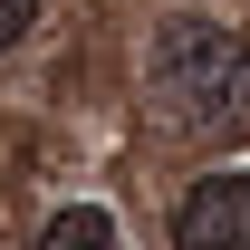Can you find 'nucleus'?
I'll use <instances>...</instances> for the list:
<instances>
[{
	"label": "nucleus",
	"instance_id": "4",
	"mask_svg": "<svg viewBox=\"0 0 250 250\" xmlns=\"http://www.w3.org/2000/svg\"><path fill=\"white\" fill-rule=\"evenodd\" d=\"M29 29H39V0H0V58H10Z\"/></svg>",
	"mask_w": 250,
	"mask_h": 250
},
{
	"label": "nucleus",
	"instance_id": "2",
	"mask_svg": "<svg viewBox=\"0 0 250 250\" xmlns=\"http://www.w3.org/2000/svg\"><path fill=\"white\" fill-rule=\"evenodd\" d=\"M173 250H250V164L241 173H202L173 202Z\"/></svg>",
	"mask_w": 250,
	"mask_h": 250
},
{
	"label": "nucleus",
	"instance_id": "1",
	"mask_svg": "<svg viewBox=\"0 0 250 250\" xmlns=\"http://www.w3.org/2000/svg\"><path fill=\"white\" fill-rule=\"evenodd\" d=\"M145 96L173 135H241L250 125V39L212 10H164L145 39Z\"/></svg>",
	"mask_w": 250,
	"mask_h": 250
},
{
	"label": "nucleus",
	"instance_id": "3",
	"mask_svg": "<svg viewBox=\"0 0 250 250\" xmlns=\"http://www.w3.org/2000/svg\"><path fill=\"white\" fill-rule=\"evenodd\" d=\"M39 250H125V231H116V212H106V202H67V212H48Z\"/></svg>",
	"mask_w": 250,
	"mask_h": 250
}]
</instances>
